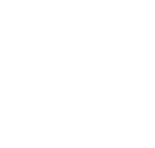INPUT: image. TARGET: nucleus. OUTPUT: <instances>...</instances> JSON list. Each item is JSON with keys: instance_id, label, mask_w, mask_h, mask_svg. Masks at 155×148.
Returning a JSON list of instances; mask_svg holds the SVG:
<instances>
[]
</instances>
